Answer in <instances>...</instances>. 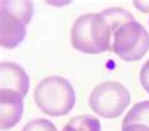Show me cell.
<instances>
[{
	"instance_id": "obj_3",
	"label": "cell",
	"mask_w": 149,
	"mask_h": 131,
	"mask_svg": "<svg viewBox=\"0 0 149 131\" xmlns=\"http://www.w3.org/2000/svg\"><path fill=\"white\" fill-rule=\"evenodd\" d=\"M32 15L31 1H1L0 42L3 47L13 49L23 42Z\"/></svg>"
},
{
	"instance_id": "obj_2",
	"label": "cell",
	"mask_w": 149,
	"mask_h": 131,
	"mask_svg": "<svg viewBox=\"0 0 149 131\" xmlns=\"http://www.w3.org/2000/svg\"><path fill=\"white\" fill-rule=\"evenodd\" d=\"M33 97L43 114L57 117L67 115L76 102L72 85L59 76H51L40 81L34 88Z\"/></svg>"
},
{
	"instance_id": "obj_4",
	"label": "cell",
	"mask_w": 149,
	"mask_h": 131,
	"mask_svg": "<svg viewBox=\"0 0 149 131\" xmlns=\"http://www.w3.org/2000/svg\"><path fill=\"white\" fill-rule=\"evenodd\" d=\"M149 51V34L140 23L132 19L115 29L113 52L125 62H136Z\"/></svg>"
},
{
	"instance_id": "obj_12",
	"label": "cell",
	"mask_w": 149,
	"mask_h": 131,
	"mask_svg": "<svg viewBox=\"0 0 149 131\" xmlns=\"http://www.w3.org/2000/svg\"><path fill=\"white\" fill-rule=\"evenodd\" d=\"M121 131H149V127L143 125H128L123 126Z\"/></svg>"
},
{
	"instance_id": "obj_13",
	"label": "cell",
	"mask_w": 149,
	"mask_h": 131,
	"mask_svg": "<svg viewBox=\"0 0 149 131\" xmlns=\"http://www.w3.org/2000/svg\"><path fill=\"white\" fill-rule=\"evenodd\" d=\"M62 131H66V130H65V129H63V130H62Z\"/></svg>"
},
{
	"instance_id": "obj_10",
	"label": "cell",
	"mask_w": 149,
	"mask_h": 131,
	"mask_svg": "<svg viewBox=\"0 0 149 131\" xmlns=\"http://www.w3.org/2000/svg\"><path fill=\"white\" fill-rule=\"evenodd\" d=\"M22 131H57L56 126L47 119H36L29 121Z\"/></svg>"
},
{
	"instance_id": "obj_5",
	"label": "cell",
	"mask_w": 149,
	"mask_h": 131,
	"mask_svg": "<svg viewBox=\"0 0 149 131\" xmlns=\"http://www.w3.org/2000/svg\"><path fill=\"white\" fill-rule=\"evenodd\" d=\"M130 93L119 82H102L92 89L88 105L95 114L105 119H116L130 103Z\"/></svg>"
},
{
	"instance_id": "obj_7",
	"label": "cell",
	"mask_w": 149,
	"mask_h": 131,
	"mask_svg": "<svg viewBox=\"0 0 149 131\" xmlns=\"http://www.w3.org/2000/svg\"><path fill=\"white\" fill-rule=\"evenodd\" d=\"M0 89H13L25 97L29 89L28 74L17 63L1 62L0 64Z\"/></svg>"
},
{
	"instance_id": "obj_11",
	"label": "cell",
	"mask_w": 149,
	"mask_h": 131,
	"mask_svg": "<svg viewBox=\"0 0 149 131\" xmlns=\"http://www.w3.org/2000/svg\"><path fill=\"white\" fill-rule=\"evenodd\" d=\"M139 77H140V83L143 86V88L149 93V59L141 67Z\"/></svg>"
},
{
	"instance_id": "obj_1",
	"label": "cell",
	"mask_w": 149,
	"mask_h": 131,
	"mask_svg": "<svg viewBox=\"0 0 149 131\" xmlns=\"http://www.w3.org/2000/svg\"><path fill=\"white\" fill-rule=\"evenodd\" d=\"M132 18V14L121 8H111L99 14H84L74 20L71 29L72 47L87 54L113 51L115 29Z\"/></svg>"
},
{
	"instance_id": "obj_8",
	"label": "cell",
	"mask_w": 149,
	"mask_h": 131,
	"mask_svg": "<svg viewBox=\"0 0 149 131\" xmlns=\"http://www.w3.org/2000/svg\"><path fill=\"white\" fill-rule=\"evenodd\" d=\"M143 125L149 127V101L135 103L123 120V126Z\"/></svg>"
},
{
	"instance_id": "obj_6",
	"label": "cell",
	"mask_w": 149,
	"mask_h": 131,
	"mask_svg": "<svg viewBox=\"0 0 149 131\" xmlns=\"http://www.w3.org/2000/svg\"><path fill=\"white\" fill-rule=\"evenodd\" d=\"M24 97L13 89H0V125L1 130L14 127L23 117Z\"/></svg>"
},
{
	"instance_id": "obj_9",
	"label": "cell",
	"mask_w": 149,
	"mask_h": 131,
	"mask_svg": "<svg viewBox=\"0 0 149 131\" xmlns=\"http://www.w3.org/2000/svg\"><path fill=\"white\" fill-rule=\"evenodd\" d=\"M66 131H100L101 125L96 117L91 115H81L72 117L63 127Z\"/></svg>"
}]
</instances>
